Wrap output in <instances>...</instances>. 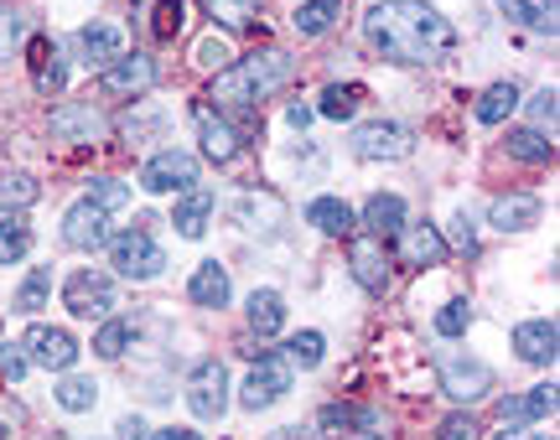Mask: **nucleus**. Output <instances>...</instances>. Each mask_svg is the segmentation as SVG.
<instances>
[{"instance_id":"f257e3e1","label":"nucleus","mask_w":560,"mask_h":440,"mask_svg":"<svg viewBox=\"0 0 560 440\" xmlns=\"http://www.w3.org/2000/svg\"><path fill=\"white\" fill-rule=\"evenodd\" d=\"M363 37H369V47H374L384 62L431 68V62L452 58L457 26L441 16L436 5H425V0H380V5L363 16Z\"/></svg>"},{"instance_id":"f03ea898","label":"nucleus","mask_w":560,"mask_h":440,"mask_svg":"<svg viewBox=\"0 0 560 440\" xmlns=\"http://www.w3.org/2000/svg\"><path fill=\"white\" fill-rule=\"evenodd\" d=\"M291 73H296V62L285 58L280 47H265V52H249V58H234L229 68L213 73V83H208V104H213L219 115H229V120H255V115H260V104L270 99L276 88L291 83Z\"/></svg>"},{"instance_id":"7ed1b4c3","label":"nucleus","mask_w":560,"mask_h":440,"mask_svg":"<svg viewBox=\"0 0 560 440\" xmlns=\"http://www.w3.org/2000/svg\"><path fill=\"white\" fill-rule=\"evenodd\" d=\"M109 260H115V270H120L125 281H156L161 270H166V249H161L156 234L140 218L130 234L109 239Z\"/></svg>"},{"instance_id":"20e7f679","label":"nucleus","mask_w":560,"mask_h":440,"mask_svg":"<svg viewBox=\"0 0 560 440\" xmlns=\"http://www.w3.org/2000/svg\"><path fill=\"white\" fill-rule=\"evenodd\" d=\"M21 353H26V362H37V368H47V373H68V368L79 362L83 347L68 326H47V321H37V326H26Z\"/></svg>"},{"instance_id":"39448f33","label":"nucleus","mask_w":560,"mask_h":440,"mask_svg":"<svg viewBox=\"0 0 560 440\" xmlns=\"http://www.w3.org/2000/svg\"><path fill=\"white\" fill-rule=\"evenodd\" d=\"M187 409L198 420H223V409H229V368L219 358H202L187 373Z\"/></svg>"},{"instance_id":"423d86ee","label":"nucleus","mask_w":560,"mask_h":440,"mask_svg":"<svg viewBox=\"0 0 560 440\" xmlns=\"http://www.w3.org/2000/svg\"><path fill=\"white\" fill-rule=\"evenodd\" d=\"M140 187L145 192H156V198H166V192H187V187H198V156H187V151H156V156L140 166Z\"/></svg>"},{"instance_id":"0eeeda50","label":"nucleus","mask_w":560,"mask_h":440,"mask_svg":"<svg viewBox=\"0 0 560 440\" xmlns=\"http://www.w3.org/2000/svg\"><path fill=\"white\" fill-rule=\"evenodd\" d=\"M62 306L73 311V317H109L115 311V281L104 275V270H73L68 281H62Z\"/></svg>"},{"instance_id":"6e6552de","label":"nucleus","mask_w":560,"mask_h":440,"mask_svg":"<svg viewBox=\"0 0 560 440\" xmlns=\"http://www.w3.org/2000/svg\"><path fill=\"white\" fill-rule=\"evenodd\" d=\"M416 151V135L400 120H369L353 130V156L359 160H405Z\"/></svg>"},{"instance_id":"1a4fd4ad","label":"nucleus","mask_w":560,"mask_h":440,"mask_svg":"<svg viewBox=\"0 0 560 440\" xmlns=\"http://www.w3.org/2000/svg\"><path fill=\"white\" fill-rule=\"evenodd\" d=\"M192 124H198V141H202V156L208 160H219V166H229V160L244 151L240 141V130H234V120L229 115H219L208 99L192 104Z\"/></svg>"},{"instance_id":"9d476101","label":"nucleus","mask_w":560,"mask_h":440,"mask_svg":"<svg viewBox=\"0 0 560 440\" xmlns=\"http://www.w3.org/2000/svg\"><path fill=\"white\" fill-rule=\"evenodd\" d=\"M285 389H291V362L280 358V353H265V358L249 368V379H244L240 404L244 409H270L276 400H285Z\"/></svg>"},{"instance_id":"9b49d317","label":"nucleus","mask_w":560,"mask_h":440,"mask_svg":"<svg viewBox=\"0 0 560 440\" xmlns=\"http://www.w3.org/2000/svg\"><path fill=\"white\" fill-rule=\"evenodd\" d=\"M62 243L68 249H79V254H94L109 243V213H104L100 202H73L68 213H62Z\"/></svg>"},{"instance_id":"f8f14e48","label":"nucleus","mask_w":560,"mask_h":440,"mask_svg":"<svg viewBox=\"0 0 560 440\" xmlns=\"http://www.w3.org/2000/svg\"><path fill=\"white\" fill-rule=\"evenodd\" d=\"M100 88L109 94V99H140V94H151L156 88V62L145 58V52H125L120 62H109L104 68V79H100Z\"/></svg>"},{"instance_id":"ddd939ff","label":"nucleus","mask_w":560,"mask_h":440,"mask_svg":"<svg viewBox=\"0 0 560 440\" xmlns=\"http://www.w3.org/2000/svg\"><path fill=\"white\" fill-rule=\"evenodd\" d=\"M441 389L457 404H478V400H488V389H493V368L478 358H446L441 362Z\"/></svg>"},{"instance_id":"4468645a","label":"nucleus","mask_w":560,"mask_h":440,"mask_svg":"<svg viewBox=\"0 0 560 440\" xmlns=\"http://www.w3.org/2000/svg\"><path fill=\"white\" fill-rule=\"evenodd\" d=\"M52 135L68 145H100L104 135H109V124H104V115L94 109V104H58L52 109Z\"/></svg>"},{"instance_id":"2eb2a0df","label":"nucleus","mask_w":560,"mask_h":440,"mask_svg":"<svg viewBox=\"0 0 560 440\" xmlns=\"http://www.w3.org/2000/svg\"><path fill=\"white\" fill-rule=\"evenodd\" d=\"M348 270H353V281L369 290V296H384L389 290V254H384V239H353L348 243Z\"/></svg>"},{"instance_id":"dca6fc26","label":"nucleus","mask_w":560,"mask_h":440,"mask_svg":"<svg viewBox=\"0 0 560 440\" xmlns=\"http://www.w3.org/2000/svg\"><path fill=\"white\" fill-rule=\"evenodd\" d=\"M400 260L416 264V270L446 264V239H441L436 223H405L400 228Z\"/></svg>"},{"instance_id":"f3484780","label":"nucleus","mask_w":560,"mask_h":440,"mask_svg":"<svg viewBox=\"0 0 560 440\" xmlns=\"http://www.w3.org/2000/svg\"><path fill=\"white\" fill-rule=\"evenodd\" d=\"M26 52H32V88H37V94H47V99H52V94H62V83H68V62H62V52H58V41H47V37H32V47H26Z\"/></svg>"},{"instance_id":"a211bd4d","label":"nucleus","mask_w":560,"mask_h":440,"mask_svg":"<svg viewBox=\"0 0 560 440\" xmlns=\"http://www.w3.org/2000/svg\"><path fill=\"white\" fill-rule=\"evenodd\" d=\"M556 342H560V332L550 317H535V321H520V326H514V347H520V358L535 362V368L556 362V353H560Z\"/></svg>"},{"instance_id":"6ab92c4d","label":"nucleus","mask_w":560,"mask_h":440,"mask_svg":"<svg viewBox=\"0 0 560 440\" xmlns=\"http://www.w3.org/2000/svg\"><path fill=\"white\" fill-rule=\"evenodd\" d=\"M488 223H493L499 234H524V228L540 223V198H529V192H503V198H493V207H488Z\"/></svg>"},{"instance_id":"aec40b11","label":"nucleus","mask_w":560,"mask_h":440,"mask_svg":"<svg viewBox=\"0 0 560 440\" xmlns=\"http://www.w3.org/2000/svg\"><path fill=\"white\" fill-rule=\"evenodd\" d=\"M208 218H213V192L208 187H187L172 207V223H177L182 239H202L208 234Z\"/></svg>"},{"instance_id":"412c9836","label":"nucleus","mask_w":560,"mask_h":440,"mask_svg":"<svg viewBox=\"0 0 560 440\" xmlns=\"http://www.w3.org/2000/svg\"><path fill=\"white\" fill-rule=\"evenodd\" d=\"M503 425H535L545 415H556V383H535L529 394H514V400L499 404Z\"/></svg>"},{"instance_id":"4be33fe9","label":"nucleus","mask_w":560,"mask_h":440,"mask_svg":"<svg viewBox=\"0 0 560 440\" xmlns=\"http://www.w3.org/2000/svg\"><path fill=\"white\" fill-rule=\"evenodd\" d=\"M363 228L374 234V239H395L405 228V198L400 192H374V198L363 202Z\"/></svg>"},{"instance_id":"5701e85b","label":"nucleus","mask_w":560,"mask_h":440,"mask_svg":"<svg viewBox=\"0 0 560 440\" xmlns=\"http://www.w3.org/2000/svg\"><path fill=\"white\" fill-rule=\"evenodd\" d=\"M79 47L89 62H100V68H109V62L125 58V32L120 26H109V21H89L79 32Z\"/></svg>"},{"instance_id":"b1692460","label":"nucleus","mask_w":560,"mask_h":440,"mask_svg":"<svg viewBox=\"0 0 560 440\" xmlns=\"http://www.w3.org/2000/svg\"><path fill=\"white\" fill-rule=\"evenodd\" d=\"M187 296H192V306H229V296H234L229 270H223L219 260H202L198 270H192V281H187Z\"/></svg>"},{"instance_id":"393cba45","label":"nucleus","mask_w":560,"mask_h":440,"mask_svg":"<svg viewBox=\"0 0 560 440\" xmlns=\"http://www.w3.org/2000/svg\"><path fill=\"white\" fill-rule=\"evenodd\" d=\"M234 218H240L244 228H255V234H270V228L285 218V207H280L276 192H240V202H234Z\"/></svg>"},{"instance_id":"a878e982","label":"nucleus","mask_w":560,"mask_h":440,"mask_svg":"<svg viewBox=\"0 0 560 440\" xmlns=\"http://www.w3.org/2000/svg\"><path fill=\"white\" fill-rule=\"evenodd\" d=\"M244 317H249V332H255V337H280V326H285V300H280V290L265 285V290L249 296Z\"/></svg>"},{"instance_id":"bb28decb","label":"nucleus","mask_w":560,"mask_h":440,"mask_svg":"<svg viewBox=\"0 0 560 440\" xmlns=\"http://www.w3.org/2000/svg\"><path fill=\"white\" fill-rule=\"evenodd\" d=\"M182 26H187V0H145V32L151 41H177Z\"/></svg>"},{"instance_id":"cd10ccee","label":"nucleus","mask_w":560,"mask_h":440,"mask_svg":"<svg viewBox=\"0 0 560 440\" xmlns=\"http://www.w3.org/2000/svg\"><path fill=\"white\" fill-rule=\"evenodd\" d=\"M306 223H317L322 234H332V239H348L359 228V213L342 198H317V202H306Z\"/></svg>"},{"instance_id":"c85d7f7f","label":"nucleus","mask_w":560,"mask_h":440,"mask_svg":"<svg viewBox=\"0 0 560 440\" xmlns=\"http://www.w3.org/2000/svg\"><path fill=\"white\" fill-rule=\"evenodd\" d=\"M503 151H509L514 160H524V166H550V160H556V141H545V130H535V124L509 130Z\"/></svg>"},{"instance_id":"c756f323","label":"nucleus","mask_w":560,"mask_h":440,"mask_svg":"<svg viewBox=\"0 0 560 440\" xmlns=\"http://www.w3.org/2000/svg\"><path fill=\"white\" fill-rule=\"evenodd\" d=\"M342 11H348V0H301L291 21H296L301 37H322V32H332L342 21Z\"/></svg>"},{"instance_id":"7c9ffc66","label":"nucleus","mask_w":560,"mask_h":440,"mask_svg":"<svg viewBox=\"0 0 560 440\" xmlns=\"http://www.w3.org/2000/svg\"><path fill=\"white\" fill-rule=\"evenodd\" d=\"M363 99H369V94H363V83H327V88H322V99H317V115L322 120H353Z\"/></svg>"},{"instance_id":"2f4dec72","label":"nucleus","mask_w":560,"mask_h":440,"mask_svg":"<svg viewBox=\"0 0 560 440\" xmlns=\"http://www.w3.org/2000/svg\"><path fill=\"white\" fill-rule=\"evenodd\" d=\"M499 11L514 26H529V32H556V0H499Z\"/></svg>"},{"instance_id":"473e14b6","label":"nucleus","mask_w":560,"mask_h":440,"mask_svg":"<svg viewBox=\"0 0 560 440\" xmlns=\"http://www.w3.org/2000/svg\"><path fill=\"white\" fill-rule=\"evenodd\" d=\"M32 254V223L26 213H0V264H16Z\"/></svg>"},{"instance_id":"72a5a7b5","label":"nucleus","mask_w":560,"mask_h":440,"mask_svg":"<svg viewBox=\"0 0 560 440\" xmlns=\"http://www.w3.org/2000/svg\"><path fill=\"white\" fill-rule=\"evenodd\" d=\"M514 109H520V83H493V88H482V99L472 104V115H478L482 124H503Z\"/></svg>"},{"instance_id":"f704fd0d","label":"nucleus","mask_w":560,"mask_h":440,"mask_svg":"<svg viewBox=\"0 0 560 440\" xmlns=\"http://www.w3.org/2000/svg\"><path fill=\"white\" fill-rule=\"evenodd\" d=\"M322 430H374L380 425V415L374 409H363V404H327L317 415Z\"/></svg>"},{"instance_id":"c9c22d12","label":"nucleus","mask_w":560,"mask_h":440,"mask_svg":"<svg viewBox=\"0 0 560 440\" xmlns=\"http://www.w3.org/2000/svg\"><path fill=\"white\" fill-rule=\"evenodd\" d=\"M47 290H52V270L47 264H37L26 281H21L16 300H11V311H21V317H32V311H42L47 306Z\"/></svg>"},{"instance_id":"e433bc0d","label":"nucleus","mask_w":560,"mask_h":440,"mask_svg":"<svg viewBox=\"0 0 560 440\" xmlns=\"http://www.w3.org/2000/svg\"><path fill=\"white\" fill-rule=\"evenodd\" d=\"M208 5V16L223 21L229 32H249L255 21H260V11H255V0H202Z\"/></svg>"},{"instance_id":"4c0bfd02","label":"nucleus","mask_w":560,"mask_h":440,"mask_svg":"<svg viewBox=\"0 0 560 440\" xmlns=\"http://www.w3.org/2000/svg\"><path fill=\"white\" fill-rule=\"evenodd\" d=\"M130 337H136V326H130L125 317H109L100 332H94V353H100L104 362H115L125 347H130Z\"/></svg>"},{"instance_id":"58836bf2","label":"nucleus","mask_w":560,"mask_h":440,"mask_svg":"<svg viewBox=\"0 0 560 440\" xmlns=\"http://www.w3.org/2000/svg\"><path fill=\"white\" fill-rule=\"evenodd\" d=\"M58 404L68 409V415H83V409L100 404V383L94 379H62L58 383Z\"/></svg>"},{"instance_id":"ea45409f","label":"nucleus","mask_w":560,"mask_h":440,"mask_svg":"<svg viewBox=\"0 0 560 440\" xmlns=\"http://www.w3.org/2000/svg\"><path fill=\"white\" fill-rule=\"evenodd\" d=\"M89 202H100L104 213L115 218V213H125V207H130V187H125V181H115V177H94V181H89Z\"/></svg>"},{"instance_id":"a19ab883","label":"nucleus","mask_w":560,"mask_h":440,"mask_svg":"<svg viewBox=\"0 0 560 440\" xmlns=\"http://www.w3.org/2000/svg\"><path fill=\"white\" fill-rule=\"evenodd\" d=\"M322 353H327L322 332H296V337L285 342V362H291V368H317Z\"/></svg>"},{"instance_id":"79ce46f5","label":"nucleus","mask_w":560,"mask_h":440,"mask_svg":"<svg viewBox=\"0 0 560 440\" xmlns=\"http://www.w3.org/2000/svg\"><path fill=\"white\" fill-rule=\"evenodd\" d=\"M0 198L16 202V207H32V202L42 198V187L26 177V171H5V177H0Z\"/></svg>"},{"instance_id":"37998d69","label":"nucleus","mask_w":560,"mask_h":440,"mask_svg":"<svg viewBox=\"0 0 560 440\" xmlns=\"http://www.w3.org/2000/svg\"><path fill=\"white\" fill-rule=\"evenodd\" d=\"M467 326H472V306H467V300H446V306L436 311V332H441V337H462Z\"/></svg>"},{"instance_id":"c03bdc74","label":"nucleus","mask_w":560,"mask_h":440,"mask_svg":"<svg viewBox=\"0 0 560 440\" xmlns=\"http://www.w3.org/2000/svg\"><path fill=\"white\" fill-rule=\"evenodd\" d=\"M436 440H482V436H478V420H472L467 409H457V415H446V420L436 425Z\"/></svg>"},{"instance_id":"a18cd8bd","label":"nucleus","mask_w":560,"mask_h":440,"mask_svg":"<svg viewBox=\"0 0 560 440\" xmlns=\"http://www.w3.org/2000/svg\"><path fill=\"white\" fill-rule=\"evenodd\" d=\"M229 62H234V52H229V41L223 37H202L198 41V68L219 73V68H229Z\"/></svg>"},{"instance_id":"49530a36","label":"nucleus","mask_w":560,"mask_h":440,"mask_svg":"<svg viewBox=\"0 0 560 440\" xmlns=\"http://www.w3.org/2000/svg\"><path fill=\"white\" fill-rule=\"evenodd\" d=\"M21 32H26V26H21V16H16V11H5V5H0V62L11 58V52H16Z\"/></svg>"},{"instance_id":"de8ad7c7","label":"nucleus","mask_w":560,"mask_h":440,"mask_svg":"<svg viewBox=\"0 0 560 440\" xmlns=\"http://www.w3.org/2000/svg\"><path fill=\"white\" fill-rule=\"evenodd\" d=\"M26 368H32V362L21 353V342H5V347H0V373L16 383V379H26Z\"/></svg>"},{"instance_id":"09e8293b","label":"nucleus","mask_w":560,"mask_h":440,"mask_svg":"<svg viewBox=\"0 0 560 440\" xmlns=\"http://www.w3.org/2000/svg\"><path fill=\"white\" fill-rule=\"evenodd\" d=\"M529 115H535V130H540V124L556 130V88H540V94L529 99Z\"/></svg>"},{"instance_id":"8fccbe9b","label":"nucleus","mask_w":560,"mask_h":440,"mask_svg":"<svg viewBox=\"0 0 560 440\" xmlns=\"http://www.w3.org/2000/svg\"><path fill=\"white\" fill-rule=\"evenodd\" d=\"M115 440H156V436H151V425L140 420V415H130V420H120V436Z\"/></svg>"},{"instance_id":"3c124183","label":"nucleus","mask_w":560,"mask_h":440,"mask_svg":"<svg viewBox=\"0 0 560 440\" xmlns=\"http://www.w3.org/2000/svg\"><path fill=\"white\" fill-rule=\"evenodd\" d=\"M285 120L296 124V130H306V124H312V109H306V104H291V109H285Z\"/></svg>"},{"instance_id":"603ef678","label":"nucleus","mask_w":560,"mask_h":440,"mask_svg":"<svg viewBox=\"0 0 560 440\" xmlns=\"http://www.w3.org/2000/svg\"><path fill=\"white\" fill-rule=\"evenodd\" d=\"M457 239H462V249H467V254L478 249V239H472V223H467V218H457Z\"/></svg>"},{"instance_id":"864d4df0","label":"nucleus","mask_w":560,"mask_h":440,"mask_svg":"<svg viewBox=\"0 0 560 440\" xmlns=\"http://www.w3.org/2000/svg\"><path fill=\"white\" fill-rule=\"evenodd\" d=\"M156 440H202V436H198V430H182V425H172V430H161Z\"/></svg>"},{"instance_id":"5fc2aeb1","label":"nucleus","mask_w":560,"mask_h":440,"mask_svg":"<svg viewBox=\"0 0 560 440\" xmlns=\"http://www.w3.org/2000/svg\"><path fill=\"white\" fill-rule=\"evenodd\" d=\"M493 440H540V436H529V430H520V425H509V430H499Z\"/></svg>"},{"instance_id":"6e6d98bb","label":"nucleus","mask_w":560,"mask_h":440,"mask_svg":"<svg viewBox=\"0 0 560 440\" xmlns=\"http://www.w3.org/2000/svg\"><path fill=\"white\" fill-rule=\"evenodd\" d=\"M342 440H384V436H374V430H342Z\"/></svg>"}]
</instances>
